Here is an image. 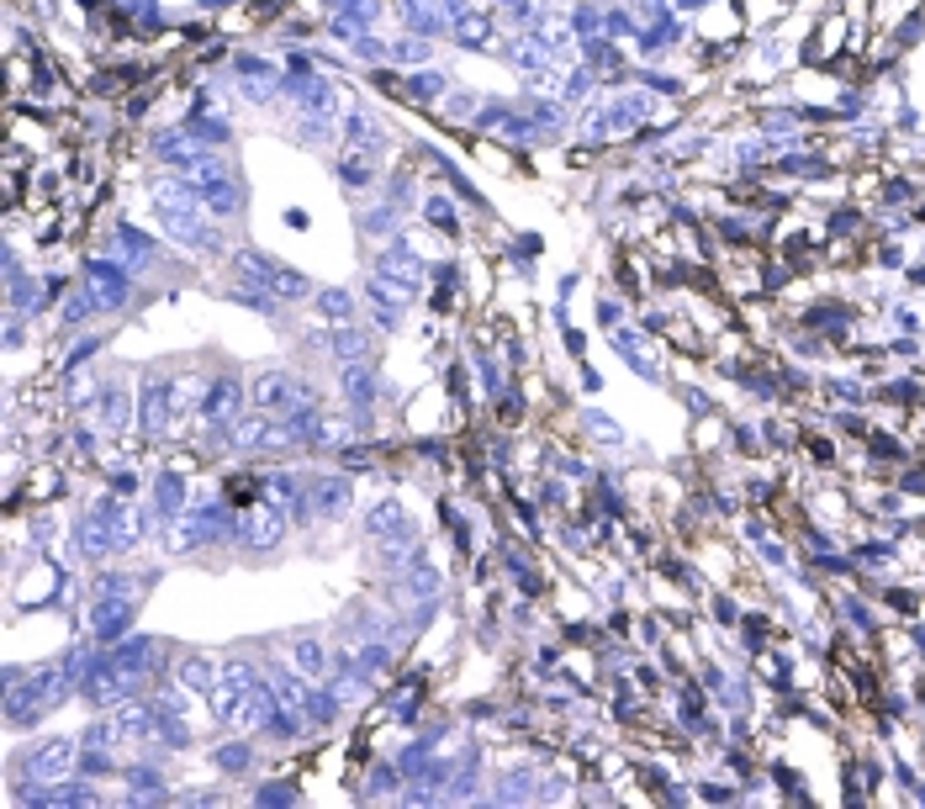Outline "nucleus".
Returning a JSON list of instances; mask_svg holds the SVG:
<instances>
[{
  "label": "nucleus",
  "mask_w": 925,
  "mask_h": 809,
  "mask_svg": "<svg viewBox=\"0 0 925 809\" xmlns=\"http://www.w3.org/2000/svg\"><path fill=\"white\" fill-rule=\"evenodd\" d=\"M148 196H154V223L164 228V238H175V244H185V249H217V233L207 228L212 212L201 207V196L185 186L180 175L154 180Z\"/></svg>",
  "instance_id": "obj_1"
},
{
  "label": "nucleus",
  "mask_w": 925,
  "mask_h": 809,
  "mask_svg": "<svg viewBox=\"0 0 925 809\" xmlns=\"http://www.w3.org/2000/svg\"><path fill=\"white\" fill-rule=\"evenodd\" d=\"M74 688V677L64 667H43V672H32V677H16V683H6V714H11V725L22 730L32 725L37 714H48L53 704H64Z\"/></svg>",
  "instance_id": "obj_2"
},
{
  "label": "nucleus",
  "mask_w": 925,
  "mask_h": 809,
  "mask_svg": "<svg viewBox=\"0 0 925 809\" xmlns=\"http://www.w3.org/2000/svg\"><path fill=\"white\" fill-rule=\"evenodd\" d=\"M244 402H249V392H244V381H238V376H212L207 392H201L196 424H207L212 434H228L238 418H244Z\"/></svg>",
  "instance_id": "obj_3"
},
{
  "label": "nucleus",
  "mask_w": 925,
  "mask_h": 809,
  "mask_svg": "<svg viewBox=\"0 0 925 809\" xmlns=\"http://www.w3.org/2000/svg\"><path fill=\"white\" fill-rule=\"evenodd\" d=\"M233 270L244 275V281H254V286H270L275 297H307V275H296V270H286L281 260H270L265 249H238L233 254Z\"/></svg>",
  "instance_id": "obj_4"
},
{
  "label": "nucleus",
  "mask_w": 925,
  "mask_h": 809,
  "mask_svg": "<svg viewBox=\"0 0 925 809\" xmlns=\"http://www.w3.org/2000/svg\"><path fill=\"white\" fill-rule=\"evenodd\" d=\"M249 402H254L259 413H291V408H307V402H318V397H312V386H307L302 376H291V371H265V376H254Z\"/></svg>",
  "instance_id": "obj_5"
},
{
  "label": "nucleus",
  "mask_w": 925,
  "mask_h": 809,
  "mask_svg": "<svg viewBox=\"0 0 925 809\" xmlns=\"http://www.w3.org/2000/svg\"><path fill=\"white\" fill-rule=\"evenodd\" d=\"M85 286L96 291L101 312H122L133 302V275H127L122 260H111V254H90L85 260Z\"/></svg>",
  "instance_id": "obj_6"
},
{
  "label": "nucleus",
  "mask_w": 925,
  "mask_h": 809,
  "mask_svg": "<svg viewBox=\"0 0 925 809\" xmlns=\"http://www.w3.org/2000/svg\"><path fill=\"white\" fill-rule=\"evenodd\" d=\"M238 540H244V550H275L286 540V508L281 503H249L244 513H238Z\"/></svg>",
  "instance_id": "obj_7"
},
{
  "label": "nucleus",
  "mask_w": 925,
  "mask_h": 809,
  "mask_svg": "<svg viewBox=\"0 0 925 809\" xmlns=\"http://www.w3.org/2000/svg\"><path fill=\"white\" fill-rule=\"evenodd\" d=\"M22 772H27L37 788L69 783V772H74V741H43V746H32L27 757H22Z\"/></svg>",
  "instance_id": "obj_8"
},
{
  "label": "nucleus",
  "mask_w": 925,
  "mask_h": 809,
  "mask_svg": "<svg viewBox=\"0 0 925 809\" xmlns=\"http://www.w3.org/2000/svg\"><path fill=\"white\" fill-rule=\"evenodd\" d=\"M365 291H370V307H376V323H381V328H397V318H402V312L413 307V297H418L413 286H402V281H392V275H381V270H370Z\"/></svg>",
  "instance_id": "obj_9"
},
{
  "label": "nucleus",
  "mask_w": 925,
  "mask_h": 809,
  "mask_svg": "<svg viewBox=\"0 0 925 809\" xmlns=\"http://www.w3.org/2000/svg\"><path fill=\"white\" fill-rule=\"evenodd\" d=\"M275 714H281V698H275L270 683H259V677H254V683L238 693V704H233V725L238 730H265Z\"/></svg>",
  "instance_id": "obj_10"
},
{
  "label": "nucleus",
  "mask_w": 925,
  "mask_h": 809,
  "mask_svg": "<svg viewBox=\"0 0 925 809\" xmlns=\"http://www.w3.org/2000/svg\"><path fill=\"white\" fill-rule=\"evenodd\" d=\"M96 424L106 434H127L133 429V392H127V381H106L101 397H96Z\"/></svg>",
  "instance_id": "obj_11"
},
{
  "label": "nucleus",
  "mask_w": 925,
  "mask_h": 809,
  "mask_svg": "<svg viewBox=\"0 0 925 809\" xmlns=\"http://www.w3.org/2000/svg\"><path fill=\"white\" fill-rule=\"evenodd\" d=\"M349 498H355V492H349L344 476H312L307 482V508L318 513V519H344Z\"/></svg>",
  "instance_id": "obj_12"
},
{
  "label": "nucleus",
  "mask_w": 925,
  "mask_h": 809,
  "mask_svg": "<svg viewBox=\"0 0 925 809\" xmlns=\"http://www.w3.org/2000/svg\"><path fill=\"white\" fill-rule=\"evenodd\" d=\"M376 270L381 275H392V281H402V286H423V275H429V265H423V254H413L407 244H386L381 254H376Z\"/></svg>",
  "instance_id": "obj_13"
},
{
  "label": "nucleus",
  "mask_w": 925,
  "mask_h": 809,
  "mask_svg": "<svg viewBox=\"0 0 925 809\" xmlns=\"http://www.w3.org/2000/svg\"><path fill=\"white\" fill-rule=\"evenodd\" d=\"M339 392H344V402H349V408L370 413V408H376V397H381V381H376V371H370L365 360H355V365H344Z\"/></svg>",
  "instance_id": "obj_14"
},
{
  "label": "nucleus",
  "mask_w": 925,
  "mask_h": 809,
  "mask_svg": "<svg viewBox=\"0 0 925 809\" xmlns=\"http://www.w3.org/2000/svg\"><path fill=\"white\" fill-rule=\"evenodd\" d=\"M111 249H117V260H122L127 270H148V265L159 260L154 238H143L138 228H127V223H117V233H111Z\"/></svg>",
  "instance_id": "obj_15"
},
{
  "label": "nucleus",
  "mask_w": 925,
  "mask_h": 809,
  "mask_svg": "<svg viewBox=\"0 0 925 809\" xmlns=\"http://www.w3.org/2000/svg\"><path fill=\"white\" fill-rule=\"evenodd\" d=\"M365 529H370V535H381V540H402V535H413V524H407V508H402L397 498L370 503V513H365Z\"/></svg>",
  "instance_id": "obj_16"
},
{
  "label": "nucleus",
  "mask_w": 925,
  "mask_h": 809,
  "mask_svg": "<svg viewBox=\"0 0 925 809\" xmlns=\"http://www.w3.org/2000/svg\"><path fill=\"white\" fill-rule=\"evenodd\" d=\"M333 170H339V180H344L349 191L376 186V154H370V149H355V143H344V154H339V164H333Z\"/></svg>",
  "instance_id": "obj_17"
},
{
  "label": "nucleus",
  "mask_w": 925,
  "mask_h": 809,
  "mask_svg": "<svg viewBox=\"0 0 925 809\" xmlns=\"http://www.w3.org/2000/svg\"><path fill=\"white\" fill-rule=\"evenodd\" d=\"M159 661V646H154V635H122V646L111 651V667H122V672H148Z\"/></svg>",
  "instance_id": "obj_18"
},
{
  "label": "nucleus",
  "mask_w": 925,
  "mask_h": 809,
  "mask_svg": "<svg viewBox=\"0 0 925 809\" xmlns=\"http://www.w3.org/2000/svg\"><path fill=\"white\" fill-rule=\"evenodd\" d=\"M154 513H159L164 524L185 513V476L180 471H164L159 482H154Z\"/></svg>",
  "instance_id": "obj_19"
},
{
  "label": "nucleus",
  "mask_w": 925,
  "mask_h": 809,
  "mask_svg": "<svg viewBox=\"0 0 925 809\" xmlns=\"http://www.w3.org/2000/svg\"><path fill=\"white\" fill-rule=\"evenodd\" d=\"M328 355L339 360V365H355V360H365V355H370V334H360V328L339 323V334L328 339Z\"/></svg>",
  "instance_id": "obj_20"
},
{
  "label": "nucleus",
  "mask_w": 925,
  "mask_h": 809,
  "mask_svg": "<svg viewBox=\"0 0 925 809\" xmlns=\"http://www.w3.org/2000/svg\"><path fill=\"white\" fill-rule=\"evenodd\" d=\"M180 683L191 688V693H212V688H217V661L201 656V651H191V656L180 661Z\"/></svg>",
  "instance_id": "obj_21"
},
{
  "label": "nucleus",
  "mask_w": 925,
  "mask_h": 809,
  "mask_svg": "<svg viewBox=\"0 0 925 809\" xmlns=\"http://www.w3.org/2000/svg\"><path fill=\"white\" fill-rule=\"evenodd\" d=\"M444 96H450V80L434 75V69H423V75H407V101H418V106H439Z\"/></svg>",
  "instance_id": "obj_22"
},
{
  "label": "nucleus",
  "mask_w": 925,
  "mask_h": 809,
  "mask_svg": "<svg viewBox=\"0 0 925 809\" xmlns=\"http://www.w3.org/2000/svg\"><path fill=\"white\" fill-rule=\"evenodd\" d=\"M344 143H355V149H370V154H376L381 143H386V133H381V122H370L365 112H349V122H344Z\"/></svg>",
  "instance_id": "obj_23"
},
{
  "label": "nucleus",
  "mask_w": 925,
  "mask_h": 809,
  "mask_svg": "<svg viewBox=\"0 0 925 809\" xmlns=\"http://www.w3.org/2000/svg\"><path fill=\"white\" fill-rule=\"evenodd\" d=\"M423 217L439 228V233H450V238H460V212H455V201L450 196H429L423 201Z\"/></svg>",
  "instance_id": "obj_24"
},
{
  "label": "nucleus",
  "mask_w": 925,
  "mask_h": 809,
  "mask_svg": "<svg viewBox=\"0 0 925 809\" xmlns=\"http://www.w3.org/2000/svg\"><path fill=\"white\" fill-rule=\"evenodd\" d=\"M455 38L466 43V48H487L492 43V16H476V11H466L455 22Z\"/></svg>",
  "instance_id": "obj_25"
},
{
  "label": "nucleus",
  "mask_w": 925,
  "mask_h": 809,
  "mask_svg": "<svg viewBox=\"0 0 925 809\" xmlns=\"http://www.w3.org/2000/svg\"><path fill=\"white\" fill-rule=\"evenodd\" d=\"M318 312L328 323H349V318H355V302H349V291L328 286V291H318Z\"/></svg>",
  "instance_id": "obj_26"
},
{
  "label": "nucleus",
  "mask_w": 925,
  "mask_h": 809,
  "mask_svg": "<svg viewBox=\"0 0 925 809\" xmlns=\"http://www.w3.org/2000/svg\"><path fill=\"white\" fill-rule=\"evenodd\" d=\"M217 767H222V772H249V767H254V746H244V741H238V746H222V751H217Z\"/></svg>",
  "instance_id": "obj_27"
},
{
  "label": "nucleus",
  "mask_w": 925,
  "mask_h": 809,
  "mask_svg": "<svg viewBox=\"0 0 925 809\" xmlns=\"http://www.w3.org/2000/svg\"><path fill=\"white\" fill-rule=\"evenodd\" d=\"M402 587H407V598L429 603V598L439 593V577H434V572H418V566H413V572H407V582H402Z\"/></svg>",
  "instance_id": "obj_28"
},
{
  "label": "nucleus",
  "mask_w": 925,
  "mask_h": 809,
  "mask_svg": "<svg viewBox=\"0 0 925 809\" xmlns=\"http://www.w3.org/2000/svg\"><path fill=\"white\" fill-rule=\"evenodd\" d=\"M291 656H296V667H302L307 677H318V672H323V646H318V640H296V651H291Z\"/></svg>",
  "instance_id": "obj_29"
},
{
  "label": "nucleus",
  "mask_w": 925,
  "mask_h": 809,
  "mask_svg": "<svg viewBox=\"0 0 925 809\" xmlns=\"http://www.w3.org/2000/svg\"><path fill=\"white\" fill-rule=\"evenodd\" d=\"M392 59H402V64H423V59H429V43H423V38H397Z\"/></svg>",
  "instance_id": "obj_30"
},
{
  "label": "nucleus",
  "mask_w": 925,
  "mask_h": 809,
  "mask_svg": "<svg viewBox=\"0 0 925 809\" xmlns=\"http://www.w3.org/2000/svg\"><path fill=\"white\" fill-rule=\"evenodd\" d=\"M397 228V207H376L365 212V233H392Z\"/></svg>",
  "instance_id": "obj_31"
},
{
  "label": "nucleus",
  "mask_w": 925,
  "mask_h": 809,
  "mask_svg": "<svg viewBox=\"0 0 925 809\" xmlns=\"http://www.w3.org/2000/svg\"><path fill=\"white\" fill-rule=\"evenodd\" d=\"M259 799H265V804H281V799H296V794H291L286 783H270V788H259Z\"/></svg>",
  "instance_id": "obj_32"
}]
</instances>
